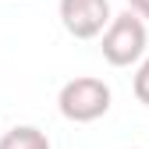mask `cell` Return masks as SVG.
<instances>
[{"label":"cell","mask_w":149,"mask_h":149,"mask_svg":"<svg viewBox=\"0 0 149 149\" xmlns=\"http://www.w3.org/2000/svg\"><path fill=\"white\" fill-rule=\"evenodd\" d=\"M110 103H114L110 85L103 78H92V74H78V78L64 82L57 92V110L71 124H92V121L107 117Z\"/></svg>","instance_id":"6da1fadb"},{"label":"cell","mask_w":149,"mask_h":149,"mask_svg":"<svg viewBox=\"0 0 149 149\" xmlns=\"http://www.w3.org/2000/svg\"><path fill=\"white\" fill-rule=\"evenodd\" d=\"M128 7H132L135 14H142L146 22H149V0H128Z\"/></svg>","instance_id":"8992f818"},{"label":"cell","mask_w":149,"mask_h":149,"mask_svg":"<svg viewBox=\"0 0 149 149\" xmlns=\"http://www.w3.org/2000/svg\"><path fill=\"white\" fill-rule=\"evenodd\" d=\"M135 149H142V146H135Z\"/></svg>","instance_id":"52a82bcc"},{"label":"cell","mask_w":149,"mask_h":149,"mask_svg":"<svg viewBox=\"0 0 149 149\" xmlns=\"http://www.w3.org/2000/svg\"><path fill=\"white\" fill-rule=\"evenodd\" d=\"M146 18L135 14L128 7L124 14H114V22L107 25V32L100 36V50H103V61L114 64V68H132L146 57V46H149V32H146Z\"/></svg>","instance_id":"7a4b0ae2"},{"label":"cell","mask_w":149,"mask_h":149,"mask_svg":"<svg viewBox=\"0 0 149 149\" xmlns=\"http://www.w3.org/2000/svg\"><path fill=\"white\" fill-rule=\"evenodd\" d=\"M57 14L64 32L74 39H96L114 22L110 0H57Z\"/></svg>","instance_id":"3957f363"},{"label":"cell","mask_w":149,"mask_h":149,"mask_svg":"<svg viewBox=\"0 0 149 149\" xmlns=\"http://www.w3.org/2000/svg\"><path fill=\"white\" fill-rule=\"evenodd\" d=\"M132 92H135V100H139L142 107H149V53H146V57L139 61V68H135Z\"/></svg>","instance_id":"5b68a950"},{"label":"cell","mask_w":149,"mask_h":149,"mask_svg":"<svg viewBox=\"0 0 149 149\" xmlns=\"http://www.w3.org/2000/svg\"><path fill=\"white\" fill-rule=\"evenodd\" d=\"M0 149H53L46 132H39L36 124H14L11 132L0 135Z\"/></svg>","instance_id":"277c9868"}]
</instances>
